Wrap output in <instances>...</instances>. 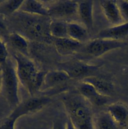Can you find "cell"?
<instances>
[{"label": "cell", "mask_w": 128, "mask_h": 129, "mask_svg": "<svg viewBox=\"0 0 128 129\" xmlns=\"http://www.w3.org/2000/svg\"><path fill=\"white\" fill-rule=\"evenodd\" d=\"M68 119L76 129H94L91 104L80 94L69 93L62 98Z\"/></svg>", "instance_id": "6da1fadb"}, {"label": "cell", "mask_w": 128, "mask_h": 129, "mask_svg": "<svg viewBox=\"0 0 128 129\" xmlns=\"http://www.w3.org/2000/svg\"><path fill=\"white\" fill-rule=\"evenodd\" d=\"M1 68L2 90L9 104L15 108L20 103L18 94L19 81L16 70L9 58Z\"/></svg>", "instance_id": "7a4b0ae2"}, {"label": "cell", "mask_w": 128, "mask_h": 129, "mask_svg": "<svg viewBox=\"0 0 128 129\" xmlns=\"http://www.w3.org/2000/svg\"><path fill=\"white\" fill-rule=\"evenodd\" d=\"M20 18L18 25L26 35L36 40H48L50 36L49 27L50 22L47 20L48 17L33 15L32 17Z\"/></svg>", "instance_id": "3957f363"}, {"label": "cell", "mask_w": 128, "mask_h": 129, "mask_svg": "<svg viewBox=\"0 0 128 129\" xmlns=\"http://www.w3.org/2000/svg\"><path fill=\"white\" fill-rule=\"evenodd\" d=\"M50 98L46 96L32 97L16 106L7 118L16 122L21 117L39 111L48 104Z\"/></svg>", "instance_id": "277c9868"}, {"label": "cell", "mask_w": 128, "mask_h": 129, "mask_svg": "<svg viewBox=\"0 0 128 129\" xmlns=\"http://www.w3.org/2000/svg\"><path fill=\"white\" fill-rule=\"evenodd\" d=\"M126 44V43L123 41L94 38L83 48L87 55L92 57H97L111 50L122 48Z\"/></svg>", "instance_id": "5b68a950"}, {"label": "cell", "mask_w": 128, "mask_h": 129, "mask_svg": "<svg viewBox=\"0 0 128 129\" xmlns=\"http://www.w3.org/2000/svg\"><path fill=\"white\" fill-rule=\"evenodd\" d=\"M47 7L48 16L55 20L70 19L78 15V2L77 1H56Z\"/></svg>", "instance_id": "8992f818"}, {"label": "cell", "mask_w": 128, "mask_h": 129, "mask_svg": "<svg viewBox=\"0 0 128 129\" xmlns=\"http://www.w3.org/2000/svg\"><path fill=\"white\" fill-rule=\"evenodd\" d=\"M14 58L17 63L16 73L19 81L26 88L38 70L28 56L17 52L14 54Z\"/></svg>", "instance_id": "52a82bcc"}, {"label": "cell", "mask_w": 128, "mask_h": 129, "mask_svg": "<svg viewBox=\"0 0 128 129\" xmlns=\"http://www.w3.org/2000/svg\"><path fill=\"white\" fill-rule=\"evenodd\" d=\"M100 66L88 64L80 60H72L62 64L63 70L70 79H80L92 76V74L97 70Z\"/></svg>", "instance_id": "ba28073f"}, {"label": "cell", "mask_w": 128, "mask_h": 129, "mask_svg": "<svg viewBox=\"0 0 128 129\" xmlns=\"http://www.w3.org/2000/svg\"><path fill=\"white\" fill-rule=\"evenodd\" d=\"M78 92L83 96L91 105L101 106L106 104L109 97L99 93L90 84L82 82L77 87Z\"/></svg>", "instance_id": "9c48e42d"}, {"label": "cell", "mask_w": 128, "mask_h": 129, "mask_svg": "<svg viewBox=\"0 0 128 129\" xmlns=\"http://www.w3.org/2000/svg\"><path fill=\"white\" fill-rule=\"evenodd\" d=\"M128 37V22L112 25L100 31L94 38L122 41Z\"/></svg>", "instance_id": "30bf717a"}, {"label": "cell", "mask_w": 128, "mask_h": 129, "mask_svg": "<svg viewBox=\"0 0 128 129\" xmlns=\"http://www.w3.org/2000/svg\"><path fill=\"white\" fill-rule=\"evenodd\" d=\"M99 5L105 18L113 25L124 23L117 4V1L103 0L100 1Z\"/></svg>", "instance_id": "8fae6325"}, {"label": "cell", "mask_w": 128, "mask_h": 129, "mask_svg": "<svg viewBox=\"0 0 128 129\" xmlns=\"http://www.w3.org/2000/svg\"><path fill=\"white\" fill-rule=\"evenodd\" d=\"M107 111L119 126L128 125V106L121 102L111 103L107 106Z\"/></svg>", "instance_id": "7c38bea8"}, {"label": "cell", "mask_w": 128, "mask_h": 129, "mask_svg": "<svg viewBox=\"0 0 128 129\" xmlns=\"http://www.w3.org/2000/svg\"><path fill=\"white\" fill-rule=\"evenodd\" d=\"M69 79L70 78L68 74L63 70L47 72L41 90L53 89L63 84Z\"/></svg>", "instance_id": "4fadbf2b"}, {"label": "cell", "mask_w": 128, "mask_h": 129, "mask_svg": "<svg viewBox=\"0 0 128 129\" xmlns=\"http://www.w3.org/2000/svg\"><path fill=\"white\" fill-rule=\"evenodd\" d=\"M54 45L57 52L61 55H69L79 51L82 47V43L70 38L54 39Z\"/></svg>", "instance_id": "5bb4252c"}, {"label": "cell", "mask_w": 128, "mask_h": 129, "mask_svg": "<svg viewBox=\"0 0 128 129\" xmlns=\"http://www.w3.org/2000/svg\"><path fill=\"white\" fill-rule=\"evenodd\" d=\"M93 6L91 1L78 2V16L88 30L93 27Z\"/></svg>", "instance_id": "9a60e30c"}, {"label": "cell", "mask_w": 128, "mask_h": 129, "mask_svg": "<svg viewBox=\"0 0 128 129\" xmlns=\"http://www.w3.org/2000/svg\"><path fill=\"white\" fill-rule=\"evenodd\" d=\"M19 11L27 14L49 17L47 7L42 2L38 1H23Z\"/></svg>", "instance_id": "2e32d148"}, {"label": "cell", "mask_w": 128, "mask_h": 129, "mask_svg": "<svg viewBox=\"0 0 128 129\" xmlns=\"http://www.w3.org/2000/svg\"><path fill=\"white\" fill-rule=\"evenodd\" d=\"M81 81L90 84L99 93L102 95L109 97L113 92V85L102 78L90 76L84 78Z\"/></svg>", "instance_id": "e0dca14e"}, {"label": "cell", "mask_w": 128, "mask_h": 129, "mask_svg": "<svg viewBox=\"0 0 128 129\" xmlns=\"http://www.w3.org/2000/svg\"><path fill=\"white\" fill-rule=\"evenodd\" d=\"M118 126L107 111H101L93 117L94 129H118Z\"/></svg>", "instance_id": "ac0fdd59"}, {"label": "cell", "mask_w": 128, "mask_h": 129, "mask_svg": "<svg viewBox=\"0 0 128 129\" xmlns=\"http://www.w3.org/2000/svg\"><path fill=\"white\" fill-rule=\"evenodd\" d=\"M67 34L70 39L82 43L87 37V29L84 25L70 22L67 23Z\"/></svg>", "instance_id": "d6986e66"}, {"label": "cell", "mask_w": 128, "mask_h": 129, "mask_svg": "<svg viewBox=\"0 0 128 129\" xmlns=\"http://www.w3.org/2000/svg\"><path fill=\"white\" fill-rule=\"evenodd\" d=\"M9 41L17 52L29 56L28 43L26 38L20 33L14 32L9 35Z\"/></svg>", "instance_id": "ffe728a7"}, {"label": "cell", "mask_w": 128, "mask_h": 129, "mask_svg": "<svg viewBox=\"0 0 128 129\" xmlns=\"http://www.w3.org/2000/svg\"><path fill=\"white\" fill-rule=\"evenodd\" d=\"M68 22L63 20H54L50 22L49 27V34L54 39L69 38L67 34Z\"/></svg>", "instance_id": "44dd1931"}, {"label": "cell", "mask_w": 128, "mask_h": 129, "mask_svg": "<svg viewBox=\"0 0 128 129\" xmlns=\"http://www.w3.org/2000/svg\"><path fill=\"white\" fill-rule=\"evenodd\" d=\"M46 73L47 71H38L26 86V88L32 96L34 95L38 91L41 90Z\"/></svg>", "instance_id": "7402d4cb"}, {"label": "cell", "mask_w": 128, "mask_h": 129, "mask_svg": "<svg viewBox=\"0 0 128 129\" xmlns=\"http://www.w3.org/2000/svg\"><path fill=\"white\" fill-rule=\"evenodd\" d=\"M23 1H3L0 4V14L10 15L19 11Z\"/></svg>", "instance_id": "603a6c76"}, {"label": "cell", "mask_w": 128, "mask_h": 129, "mask_svg": "<svg viewBox=\"0 0 128 129\" xmlns=\"http://www.w3.org/2000/svg\"><path fill=\"white\" fill-rule=\"evenodd\" d=\"M117 4L123 21L128 22V1H117Z\"/></svg>", "instance_id": "cb8c5ba5"}, {"label": "cell", "mask_w": 128, "mask_h": 129, "mask_svg": "<svg viewBox=\"0 0 128 129\" xmlns=\"http://www.w3.org/2000/svg\"><path fill=\"white\" fill-rule=\"evenodd\" d=\"M8 52L5 43L0 38V66H2L8 59Z\"/></svg>", "instance_id": "d4e9b609"}, {"label": "cell", "mask_w": 128, "mask_h": 129, "mask_svg": "<svg viewBox=\"0 0 128 129\" xmlns=\"http://www.w3.org/2000/svg\"><path fill=\"white\" fill-rule=\"evenodd\" d=\"M15 123L16 122L7 118L0 125V129H15Z\"/></svg>", "instance_id": "484cf974"}, {"label": "cell", "mask_w": 128, "mask_h": 129, "mask_svg": "<svg viewBox=\"0 0 128 129\" xmlns=\"http://www.w3.org/2000/svg\"><path fill=\"white\" fill-rule=\"evenodd\" d=\"M52 129H66V122L58 120L54 122Z\"/></svg>", "instance_id": "4316f807"}, {"label": "cell", "mask_w": 128, "mask_h": 129, "mask_svg": "<svg viewBox=\"0 0 128 129\" xmlns=\"http://www.w3.org/2000/svg\"><path fill=\"white\" fill-rule=\"evenodd\" d=\"M66 129H76L69 119L66 121Z\"/></svg>", "instance_id": "83f0119b"}, {"label": "cell", "mask_w": 128, "mask_h": 129, "mask_svg": "<svg viewBox=\"0 0 128 129\" xmlns=\"http://www.w3.org/2000/svg\"><path fill=\"white\" fill-rule=\"evenodd\" d=\"M2 75H1V73H0V92L2 91Z\"/></svg>", "instance_id": "f1b7e54d"}, {"label": "cell", "mask_w": 128, "mask_h": 129, "mask_svg": "<svg viewBox=\"0 0 128 129\" xmlns=\"http://www.w3.org/2000/svg\"><path fill=\"white\" fill-rule=\"evenodd\" d=\"M3 1H0V4H1Z\"/></svg>", "instance_id": "f546056e"}]
</instances>
